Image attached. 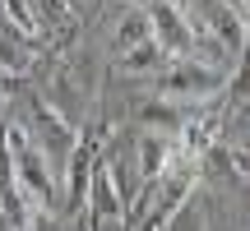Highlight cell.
Instances as JSON below:
<instances>
[]
</instances>
